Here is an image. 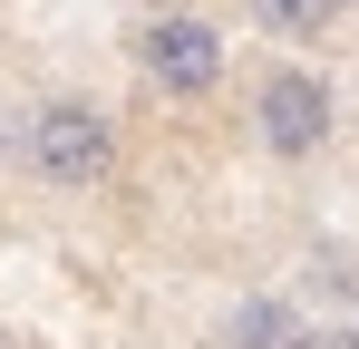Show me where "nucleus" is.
Here are the masks:
<instances>
[{
  "instance_id": "2",
  "label": "nucleus",
  "mask_w": 359,
  "mask_h": 349,
  "mask_svg": "<svg viewBox=\"0 0 359 349\" xmlns=\"http://www.w3.org/2000/svg\"><path fill=\"white\" fill-rule=\"evenodd\" d=\"M330 136H340V88L311 58H272L252 78V146L272 165H311V156H330Z\"/></svg>"
},
{
  "instance_id": "5",
  "label": "nucleus",
  "mask_w": 359,
  "mask_h": 349,
  "mask_svg": "<svg viewBox=\"0 0 359 349\" xmlns=\"http://www.w3.org/2000/svg\"><path fill=\"white\" fill-rule=\"evenodd\" d=\"M243 20L262 39H282V49H311V39L340 29V0H243Z\"/></svg>"
},
{
  "instance_id": "6",
  "label": "nucleus",
  "mask_w": 359,
  "mask_h": 349,
  "mask_svg": "<svg viewBox=\"0 0 359 349\" xmlns=\"http://www.w3.org/2000/svg\"><path fill=\"white\" fill-rule=\"evenodd\" d=\"M311 349H359V330H311Z\"/></svg>"
},
{
  "instance_id": "4",
  "label": "nucleus",
  "mask_w": 359,
  "mask_h": 349,
  "mask_svg": "<svg viewBox=\"0 0 359 349\" xmlns=\"http://www.w3.org/2000/svg\"><path fill=\"white\" fill-rule=\"evenodd\" d=\"M224 349H311V320L282 291H243L233 320H224Z\"/></svg>"
},
{
  "instance_id": "3",
  "label": "nucleus",
  "mask_w": 359,
  "mask_h": 349,
  "mask_svg": "<svg viewBox=\"0 0 359 349\" xmlns=\"http://www.w3.org/2000/svg\"><path fill=\"white\" fill-rule=\"evenodd\" d=\"M224 68H233V49H224V29L204 10H146L136 20V78L165 107H214L224 97Z\"/></svg>"
},
{
  "instance_id": "1",
  "label": "nucleus",
  "mask_w": 359,
  "mask_h": 349,
  "mask_svg": "<svg viewBox=\"0 0 359 349\" xmlns=\"http://www.w3.org/2000/svg\"><path fill=\"white\" fill-rule=\"evenodd\" d=\"M10 156L39 174L49 194H107L117 165H126V136H117V116L97 107V97H39V107L20 116V146Z\"/></svg>"
},
{
  "instance_id": "7",
  "label": "nucleus",
  "mask_w": 359,
  "mask_h": 349,
  "mask_svg": "<svg viewBox=\"0 0 359 349\" xmlns=\"http://www.w3.org/2000/svg\"><path fill=\"white\" fill-rule=\"evenodd\" d=\"M0 165H10V136H0Z\"/></svg>"
}]
</instances>
